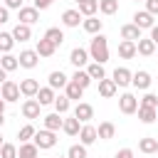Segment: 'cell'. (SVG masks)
<instances>
[{
    "label": "cell",
    "mask_w": 158,
    "mask_h": 158,
    "mask_svg": "<svg viewBox=\"0 0 158 158\" xmlns=\"http://www.w3.org/2000/svg\"><path fill=\"white\" fill-rule=\"evenodd\" d=\"M44 118V128H49V131H59L62 128V123H64V118H62V114H47V116H42Z\"/></svg>",
    "instance_id": "obj_30"
},
{
    "label": "cell",
    "mask_w": 158,
    "mask_h": 158,
    "mask_svg": "<svg viewBox=\"0 0 158 158\" xmlns=\"http://www.w3.org/2000/svg\"><path fill=\"white\" fill-rule=\"evenodd\" d=\"M35 133H37V128H35L32 123H27V126H22V128L17 131V138H20V143H27V141L35 138Z\"/></svg>",
    "instance_id": "obj_40"
},
{
    "label": "cell",
    "mask_w": 158,
    "mask_h": 158,
    "mask_svg": "<svg viewBox=\"0 0 158 158\" xmlns=\"http://www.w3.org/2000/svg\"><path fill=\"white\" fill-rule=\"evenodd\" d=\"M72 81H77V84H79L81 89H86V86H89V84H91L94 79L89 77V72H86V69H77V72L72 74Z\"/></svg>",
    "instance_id": "obj_36"
},
{
    "label": "cell",
    "mask_w": 158,
    "mask_h": 158,
    "mask_svg": "<svg viewBox=\"0 0 158 158\" xmlns=\"http://www.w3.org/2000/svg\"><path fill=\"white\" fill-rule=\"evenodd\" d=\"M42 106H49V104H54V99H57V94H54V89L47 84V86H40V91H37V96H35Z\"/></svg>",
    "instance_id": "obj_23"
},
{
    "label": "cell",
    "mask_w": 158,
    "mask_h": 158,
    "mask_svg": "<svg viewBox=\"0 0 158 158\" xmlns=\"http://www.w3.org/2000/svg\"><path fill=\"white\" fill-rule=\"evenodd\" d=\"M116 158H133V151L131 148H121V151H116Z\"/></svg>",
    "instance_id": "obj_47"
},
{
    "label": "cell",
    "mask_w": 158,
    "mask_h": 158,
    "mask_svg": "<svg viewBox=\"0 0 158 158\" xmlns=\"http://www.w3.org/2000/svg\"><path fill=\"white\" fill-rule=\"evenodd\" d=\"M52 2H54V0H32V5H35L37 10H47Z\"/></svg>",
    "instance_id": "obj_46"
},
{
    "label": "cell",
    "mask_w": 158,
    "mask_h": 158,
    "mask_svg": "<svg viewBox=\"0 0 158 158\" xmlns=\"http://www.w3.org/2000/svg\"><path fill=\"white\" fill-rule=\"evenodd\" d=\"M40 109H42V104L32 96V99H25V101H22V109H20V111H22V116H25L27 121H35V118H40Z\"/></svg>",
    "instance_id": "obj_5"
},
{
    "label": "cell",
    "mask_w": 158,
    "mask_h": 158,
    "mask_svg": "<svg viewBox=\"0 0 158 158\" xmlns=\"http://www.w3.org/2000/svg\"><path fill=\"white\" fill-rule=\"evenodd\" d=\"M81 27H84V32H89V35H99L101 27H104V20H99L96 15H91V17H84Z\"/></svg>",
    "instance_id": "obj_22"
},
{
    "label": "cell",
    "mask_w": 158,
    "mask_h": 158,
    "mask_svg": "<svg viewBox=\"0 0 158 158\" xmlns=\"http://www.w3.org/2000/svg\"><path fill=\"white\" fill-rule=\"evenodd\" d=\"M62 131L67 133V136H79V131H81V121L72 114L69 118H64V123H62Z\"/></svg>",
    "instance_id": "obj_24"
},
{
    "label": "cell",
    "mask_w": 158,
    "mask_h": 158,
    "mask_svg": "<svg viewBox=\"0 0 158 158\" xmlns=\"http://www.w3.org/2000/svg\"><path fill=\"white\" fill-rule=\"evenodd\" d=\"M2 143H5V141H2V133H0V146H2Z\"/></svg>",
    "instance_id": "obj_53"
},
{
    "label": "cell",
    "mask_w": 158,
    "mask_h": 158,
    "mask_svg": "<svg viewBox=\"0 0 158 158\" xmlns=\"http://www.w3.org/2000/svg\"><path fill=\"white\" fill-rule=\"evenodd\" d=\"M47 81H49V86L57 91V89H64V86L69 84V77H67L62 69H54V72H49V79H47Z\"/></svg>",
    "instance_id": "obj_16"
},
{
    "label": "cell",
    "mask_w": 158,
    "mask_h": 158,
    "mask_svg": "<svg viewBox=\"0 0 158 158\" xmlns=\"http://www.w3.org/2000/svg\"><path fill=\"white\" fill-rule=\"evenodd\" d=\"M74 116H77L81 123H89V121L94 118V106L86 104V101H79V104L74 106Z\"/></svg>",
    "instance_id": "obj_10"
},
{
    "label": "cell",
    "mask_w": 158,
    "mask_h": 158,
    "mask_svg": "<svg viewBox=\"0 0 158 158\" xmlns=\"http://www.w3.org/2000/svg\"><path fill=\"white\" fill-rule=\"evenodd\" d=\"M17 62H20L22 69H35L40 64V54H37V49H22L20 57H17Z\"/></svg>",
    "instance_id": "obj_6"
},
{
    "label": "cell",
    "mask_w": 158,
    "mask_h": 158,
    "mask_svg": "<svg viewBox=\"0 0 158 158\" xmlns=\"http://www.w3.org/2000/svg\"><path fill=\"white\" fill-rule=\"evenodd\" d=\"M0 94H2V99H5L7 104H12V101H17V99H20V84H17V81H12V79H7V81L0 86Z\"/></svg>",
    "instance_id": "obj_7"
},
{
    "label": "cell",
    "mask_w": 158,
    "mask_h": 158,
    "mask_svg": "<svg viewBox=\"0 0 158 158\" xmlns=\"http://www.w3.org/2000/svg\"><path fill=\"white\" fill-rule=\"evenodd\" d=\"M79 7V12L84 15V17H91V15H96L99 12V0H81V2H77Z\"/></svg>",
    "instance_id": "obj_28"
},
{
    "label": "cell",
    "mask_w": 158,
    "mask_h": 158,
    "mask_svg": "<svg viewBox=\"0 0 158 158\" xmlns=\"http://www.w3.org/2000/svg\"><path fill=\"white\" fill-rule=\"evenodd\" d=\"M156 114H158V106H156Z\"/></svg>",
    "instance_id": "obj_56"
},
{
    "label": "cell",
    "mask_w": 158,
    "mask_h": 158,
    "mask_svg": "<svg viewBox=\"0 0 158 158\" xmlns=\"http://www.w3.org/2000/svg\"><path fill=\"white\" fill-rule=\"evenodd\" d=\"M89 57H91L94 62H99V64H106V62H109V40H106L101 32L91 37V44H89Z\"/></svg>",
    "instance_id": "obj_1"
},
{
    "label": "cell",
    "mask_w": 158,
    "mask_h": 158,
    "mask_svg": "<svg viewBox=\"0 0 158 158\" xmlns=\"http://www.w3.org/2000/svg\"><path fill=\"white\" fill-rule=\"evenodd\" d=\"M118 109H121V114L131 116V114L138 111V99H136L131 91H123V94L118 96Z\"/></svg>",
    "instance_id": "obj_3"
},
{
    "label": "cell",
    "mask_w": 158,
    "mask_h": 158,
    "mask_svg": "<svg viewBox=\"0 0 158 158\" xmlns=\"http://www.w3.org/2000/svg\"><path fill=\"white\" fill-rule=\"evenodd\" d=\"M99 12H101V15H114V12H118V0H99Z\"/></svg>",
    "instance_id": "obj_37"
},
{
    "label": "cell",
    "mask_w": 158,
    "mask_h": 158,
    "mask_svg": "<svg viewBox=\"0 0 158 158\" xmlns=\"http://www.w3.org/2000/svg\"><path fill=\"white\" fill-rule=\"evenodd\" d=\"M0 158H17V146L15 143H2L0 146Z\"/></svg>",
    "instance_id": "obj_42"
},
{
    "label": "cell",
    "mask_w": 158,
    "mask_h": 158,
    "mask_svg": "<svg viewBox=\"0 0 158 158\" xmlns=\"http://www.w3.org/2000/svg\"><path fill=\"white\" fill-rule=\"evenodd\" d=\"M12 37H15V42H27V40L32 37V30H30V25H22V22H17V25L12 27Z\"/></svg>",
    "instance_id": "obj_26"
},
{
    "label": "cell",
    "mask_w": 158,
    "mask_h": 158,
    "mask_svg": "<svg viewBox=\"0 0 158 158\" xmlns=\"http://www.w3.org/2000/svg\"><path fill=\"white\" fill-rule=\"evenodd\" d=\"M12 47H15L12 32H0V52H2V54H5V52H12Z\"/></svg>",
    "instance_id": "obj_38"
},
{
    "label": "cell",
    "mask_w": 158,
    "mask_h": 158,
    "mask_svg": "<svg viewBox=\"0 0 158 158\" xmlns=\"http://www.w3.org/2000/svg\"><path fill=\"white\" fill-rule=\"evenodd\" d=\"M89 49H84V47H74L72 52H69V62L77 67V69H86V64H89Z\"/></svg>",
    "instance_id": "obj_4"
},
{
    "label": "cell",
    "mask_w": 158,
    "mask_h": 158,
    "mask_svg": "<svg viewBox=\"0 0 158 158\" xmlns=\"http://www.w3.org/2000/svg\"><path fill=\"white\" fill-rule=\"evenodd\" d=\"M52 106H54V111H57V114H62V116H64V114L69 111V106H72V99H69L67 94H57V99H54V104H52Z\"/></svg>",
    "instance_id": "obj_32"
},
{
    "label": "cell",
    "mask_w": 158,
    "mask_h": 158,
    "mask_svg": "<svg viewBox=\"0 0 158 158\" xmlns=\"http://www.w3.org/2000/svg\"><path fill=\"white\" fill-rule=\"evenodd\" d=\"M17 20H20L22 25H30V27H32V25L40 20V10H37L35 5H32V7H20V10H17Z\"/></svg>",
    "instance_id": "obj_8"
},
{
    "label": "cell",
    "mask_w": 158,
    "mask_h": 158,
    "mask_svg": "<svg viewBox=\"0 0 158 158\" xmlns=\"http://www.w3.org/2000/svg\"><path fill=\"white\" fill-rule=\"evenodd\" d=\"M84 22V15L79 10H64L62 12V25L64 27H79Z\"/></svg>",
    "instance_id": "obj_11"
},
{
    "label": "cell",
    "mask_w": 158,
    "mask_h": 158,
    "mask_svg": "<svg viewBox=\"0 0 158 158\" xmlns=\"http://www.w3.org/2000/svg\"><path fill=\"white\" fill-rule=\"evenodd\" d=\"M131 77H133V72L126 69V67H116L114 74H111V79L116 81V86H128L131 84Z\"/></svg>",
    "instance_id": "obj_15"
},
{
    "label": "cell",
    "mask_w": 158,
    "mask_h": 158,
    "mask_svg": "<svg viewBox=\"0 0 158 158\" xmlns=\"http://www.w3.org/2000/svg\"><path fill=\"white\" fill-rule=\"evenodd\" d=\"M5 7H7V10H20V7H25V5H22V0H5Z\"/></svg>",
    "instance_id": "obj_45"
},
{
    "label": "cell",
    "mask_w": 158,
    "mask_h": 158,
    "mask_svg": "<svg viewBox=\"0 0 158 158\" xmlns=\"http://www.w3.org/2000/svg\"><path fill=\"white\" fill-rule=\"evenodd\" d=\"M116 91H118V86H116V81L114 79H101L99 81V96L101 99H111V96H116Z\"/></svg>",
    "instance_id": "obj_19"
},
{
    "label": "cell",
    "mask_w": 158,
    "mask_h": 158,
    "mask_svg": "<svg viewBox=\"0 0 158 158\" xmlns=\"http://www.w3.org/2000/svg\"><path fill=\"white\" fill-rule=\"evenodd\" d=\"M96 138H99V133H96V126H91V123H81V131H79V143H84V146H91Z\"/></svg>",
    "instance_id": "obj_12"
},
{
    "label": "cell",
    "mask_w": 158,
    "mask_h": 158,
    "mask_svg": "<svg viewBox=\"0 0 158 158\" xmlns=\"http://www.w3.org/2000/svg\"><path fill=\"white\" fill-rule=\"evenodd\" d=\"M0 67H2L5 72H15V69L20 67V62H17V57H15V54H10V52H5V54L0 57Z\"/></svg>",
    "instance_id": "obj_33"
},
{
    "label": "cell",
    "mask_w": 158,
    "mask_h": 158,
    "mask_svg": "<svg viewBox=\"0 0 158 158\" xmlns=\"http://www.w3.org/2000/svg\"><path fill=\"white\" fill-rule=\"evenodd\" d=\"M151 40L158 44V25H153V27H151Z\"/></svg>",
    "instance_id": "obj_49"
},
{
    "label": "cell",
    "mask_w": 158,
    "mask_h": 158,
    "mask_svg": "<svg viewBox=\"0 0 158 158\" xmlns=\"http://www.w3.org/2000/svg\"><path fill=\"white\" fill-rule=\"evenodd\" d=\"M7 20H10V10H7L5 5H2V7H0V25H5Z\"/></svg>",
    "instance_id": "obj_48"
},
{
    "label": "cell",
    "mask_w": 158,
    "mask_h": 158,
    "mask_svg": "<svg viewBox=\"0 0 158 158\" xmlns=\"http://www.w3.org/2000/svg\"><path fill=\"white\" fill-rule=\"evenodd\" d=\"M136 49H138L141 57H153V54H156V42H153L151 37H141V40L136 42Z\"/></svg>",
    "instance_id": "obj_20"
},
{
    "label": "cell",
    "mask_w": 158,
    "mask_h": 158,
    "mask_svg": "<svg viewBox=\"0 0 158 158\" xmlns=\"http://www.w3.org/2000/svg\"><path fill=\"white\" fill-rule=\"evenodd\" d=\"M2 123H5V111H0V128H2Z\"/></svg>",
    "instance_id": "obj_52"
},
{
    "label": "cell",
    "mask_w": 158,
    "mask_h": 158,
    "mask_svg": "<svg viewBox=\"0 0 158 158\" xmlns=\"http://www.w3.org/2000/svg\"><path fill=\"white\" fill-rule=\"evenodd\" d=\"M153 17H156V15H151L148 10H136V12H133V25H138L141 30H151V27L156 25Z\"/></svg>",
    "instance_id": "obj_9"
},
{
    "label": "cell",
    "mask_w": 158,
    "mask_h": 158,
    "mask_svg": "<svg viewBox=\"0 0 158 158\" xmlns=\"http://www.w3.org/2000/svg\"><path fill=\"white\" fill-rule=\"evenodd\" d=\"M96 133H99V138H101V141H111V138H114V133H116V126H114L111 121H101V123H99V128H96Z\"/></svg>",
    "instance_id": "obj_31"
},
{
    "label": "cell",
    "mask_w": 158,
    "mask_h": 158,
    "mask_svg": "<svg viewBox=\"0 0 158 158\" xmlns=\"http://www.w3.org/2000/svg\"><path fill=\"white\" fill-rule=\"evenodd\" d=\"M57 158H67V156H57Z\"/></svg>",
    "instance_id": "obj_54"
},
{
    "label": "cell",
    "mask_w": 158,
    "mask_h": 158,
    "mask_svg": "<svg viewBox=\"0 0 158 158\" xmlns=\"http://www.w3.org/2000/svg\"><path fill=\"white\" fill-rule=\"evenodd\" d=\"M86 72H89V77H91L94 81H101V79L106 77V69H104V64H99V62L86 64Z\"/></svg>",
    "instance_id": "obj_34"
},
{
    "label": "cell",
    "mask_w": 158,
    "mask_h": 158,
    "mask_svg": "<svg viewBox=\"0 0 158 158\" xmlns=\"http://www.w3.org/2000/svg\"><path fill=\"white\" fill-rule=\"evenodd\" d=\"M0 57H2V52H0Z\"/></svg>",
    "instance_id": "obj_57"
},
{
    "label": "cell",
    "mask_w": 158,
    "mask_h": 158,
    "mask_svg": "<svg viewBox=\"0 0 158 158\" xmlns=\"http://www.w3.org/2000/svg\"><path fill=\"white\" fill-rule=\"evenodd\" d=\"M138 104H141V106H153V109H156V106H158V96L148 91V94H143V99H141Z\"/></svg>",
    "instance_id": "obj_43"
},
{
    "label": "cell",
    "mask_w": 158,
    "mask_h": 158,
    "mask_svg": "<svg viewBox=\"0 0 158 158\" xmlns=\"http://www.w3.org/2000/svg\"><path fill=\"white\" fill-rule=\"evenodd\" d=\"M37 156H40V148L35 146V141L20 143V148H17V158H37Z\"/></svg>",
    "instance_id": "obj_25"
},
{
    "label": "cell",
    "mask_w": 158,
    "mask_h": 158,
    "mask_svg": "<svg viewBox=\"0 0 158 158\" xmlns=\"http://www.w3.org/2000/svg\"><path fill=\"white\" fill-rule=\"evenodd\" d=\"M116 52H118V57H121V59H133V57L138 54V49H136V42H131V40H121Z\"/></svg>",
    "instance_id": "obj_14"
},
{
    "label": "cell",
    "mask_w": 158,
    "mask_h": 158,
    "mask_svg": "<svg viewBox=\"0 0 158 158\" xmlns=\"http://www.w3.org/2000/svg\"><path fill=\"white\" fill-rule=\"evenodd\" d=\"M151 81H153V79H151V74H148L146 69H138V72H133V77H131V84H133L136 89H143V91L151 86Z\"/></svg>",
    "instance_id": "obj_17"
},
{
    "label": "cell",
    "mask_w": 158,
    "mask_h": 158,
    "mask_svg": "<svg viewBox=\"0 0 158 158\" xmlns=\"http://www.w3.org/2000/svg\"><path fill=\"white\" fill-rule=\"evenodd\" d=\"M5 81H7V72H5V69H2V67H0V86H2V84H5Z\"/></svg>",
    "instance_id": "obj_50"
},
{
    "label": "cell",
    "mask_w": 158,
    "mask_h": 158,
    "mask_svg": "<svg viewBox=\"0 0 158 158\" xmlns=\"http://www.w3.org/2000/svg\"><path fill=\"white\" fill-rule=\"evenodd\" d=\"M37 91H40V81H37V79H22V81H20V94H22L25 99L37 96Z\"/></svg>",
    "instance_id": "obj_18"
},
{
    "label": "cell",
    "mask_w": 158,
    "mask_h": 158,
    "mask_svg": "<svg viewBox=\"0 0 158 158\" xmlns=\"http://www.w3.org/2000/svg\"><path fill=\"white\" fill-rule=\"evenodd\" d=\"M44 37H47V40H49L52 44H57V47H59V44L64 42V32H62L59 27H49V30L44 32Z\"/></svg>",
    "instance_id": "obj_39"
},
{
    "label": "cell",
    "mask_w": 158,
    "mask_h": 158,
    "mask_svg": "<svg viewBox=\"0 0 158 158\" xmlns=\"http://www.w3.org/2000/svg\"><path fill=\"white\" fill-rule=\"evenodd\" d=\"M35 146L40 148V151H49V148H54L57 146V131H49V128H40L37 133H35Z\"/></svg>",
    "instance_id": "obj_2"
},
{
    "label": "cell",
    "mask_w": 158,
    "mask_h": 158,
    "mask_svg": "<svg viewBox=\"0 0 158 158\" xmlns=\"http://www.w3.org/2000/svg\"><path fill=\"white\" fill-rule=\"evenodd\" d=\"M143 30L138 27V25H133V22H128V25H121V40H131V42H138L143 35H141Z\"/></svg>",
    "instance_id": "obj_13"
},
{
    "label": "cell",
    "mask_w": 158,
    "mask_h": 158,
    "mask_svg": "<svg viewBox=\"0 0 158 158\" xmlns=\"http://www.w3.org/2000/svg\"><path fill=\"white\" fill-rule=\"evenodd\" d=\"M64 94H67V96H69L72 101H79V99L84 96V89H81V86H79L77 81H72V79H69V84L64 86Z\"/></svg>",
    "instance_id": "obj_35"
},
{
    "label": "cell",
    "mask_w": 158,
    "mask_h": 158,
    "mask_svg": "<svg viewBox=\"0 0 158 158\" xmlns=\"http://www.w3.org/2000/svg\"><path fill=\"white\" fill-rule=\"evenodd\" d=\"M35 49H37L40 57H52V54L57 52V44H52L47 37H42V40H37V47H35Z\"/></svg>",
    "instance_id": "obj_27"
},
{
    "label": "cell",
    "mask_w": 158,
    "mask_h": 158,
    "mask_svg": "<svg viewBox=\"0 0 158 158\" xmlns=\"http://www.w3.org/2000/svg\"><path fill=\"white\" fill-rule=\"evenodd\" d=\"M67 158H86V146H84V143H74V146H69Z\"/></svg>",
    "instance_id": "obj_41"
},
{
    "label": "cell",
    "mask_w": 158,
    "mask_h": 158,
    "mask_svg": "<svg viewBox=\"0 0 158 158\" xmlns=\"http://www.w3.org/2000/svg\"><path fill=\"white\" fill-rule=\"evenodd\" d=\"M136 114H138L141 123H153V121L158 118V114H156L153 106H141V104H138V111H136Z\"/></svg>",
    "instance_id": "obj_29"
},
{
    "label": "cell",
    "mask_w": 158,
    "mask_h": 158,
    "mask_svg": "<svg viewBox=\"0 0 158 158\" xmlns=\"http://www.w3.org/2000/svg\"><path fill=\"white\" fill-rule=\"evenodd\" d=\"M5 106H7V101L2 99V94H0V111H5Z\"/></svg>",
    "instance_id": "obj_51"
},
{
    "label": "cell",
    "mask_w": 158,
    "mask_h": 158,
    "mask_svg": "<svg viewBox=\"0 0 158 158\" xmlns=\"http://www.w3.org/2000/svg\"><path fill=\"white\" fill-rule=\"evenodd\" d=\"M74 2H81V0H74Z\"/></svg>",
    "instance_id": "obj_55"
},
{
    "label": "cell",
    "mask_w": 158,
    "mask_h": 158,
    "mask_svg": "<svg viewBox=\"0 0 158 158\" xmlns=\"http://www.w3.org/2000/svg\"><path fill=\"white\" fill-rule=\"evenodd\" d=\"M138 151L146 153V156L158 153V138H153V136H143V138L138 141Z\"/></svg>",
    "instance_id": "obj_21"
},
{
    "label": "cell",
    "mask_w": 158,
    "mask_h": 158,
    "mask_svg": "<svg viewBox=\"0 0 158 158\" xmlns=\"http://www.w3.org/2000/svg\"><path fill=\"white\" fill-rule=\"evenodd\" d=\"M143 2H146V10L151 15H158V0H143Z\"/></svg>",
    "instance_id": "obj_44"
}]
</instances>
